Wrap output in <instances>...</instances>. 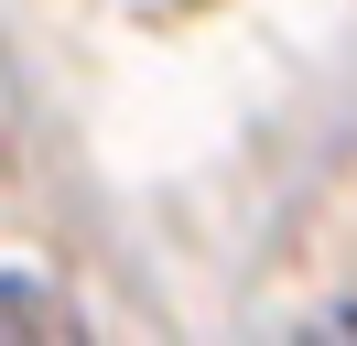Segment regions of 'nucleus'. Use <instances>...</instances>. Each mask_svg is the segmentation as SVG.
<instances>
[{
  "mask_svg": "<svg viewBox=\"0 0 357 346\" xmlns=\"http://www.w3.org/2000/svg\"><path fill=\"white\" fill-rule=\"evenodd\" d=\"M0 336H66V303L33 281H0Z\"/></svg>",
  "mask_w": 357,
  "mask_h": 346,
  "instance_id": "f257e3e1",
  "label": "nucleus"
}]
</instances>
